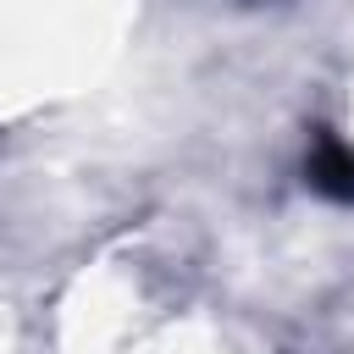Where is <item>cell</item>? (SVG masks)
Segmentation results:
<instances>
[{
  "mask_svg": "<svg viewBox=\"0 0 354 354\" xmlns=\"http://www.w3.org/2000/svg\"><path fill=\"white\" fill-rule=\"evenodd\" d=\"M310 183H315L326 199L354 205V149L337 144V138H321L315 155H310Z\"/></svg>",
  "mask_w": 354,
  "mask_h": 354,
  "instance_id": "obj_1",
  "label": "cell"
}]
</instances>
